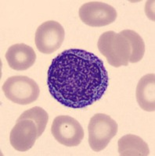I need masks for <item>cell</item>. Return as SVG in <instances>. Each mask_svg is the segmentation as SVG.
<instances>
[{
    "label": "cell",
    "instance_id": "cell-1",
    "mask_svg": "<svg viewBox=\"0 0 155 156\" xmlns=\"http://www.w3.org/2000/svg\"><path fill=\"white\" fill-rule=\"evenodd\" d=\"M109 76L103 61L79 48L62 51L48 69L47 85L54 99L68 108H83L103 97Z\"/></svg>",
    "mask_w": 155,
    "mask_h": 156
},
{
    "label": "cell",
    "instance_id": "cell-2",
    "mask_svg": "<svg viewBox=\"0 0 155 156\" xmlns=\"http://www.w3.org/2000/svg\"><path fill=\"white\" fill-rule=\"evenodd\" d=\"M97 47L112 66H128L132 56V48L128 39L121 32L109 30L103 33L99 37Z\"/></svg>",
    "mask_w": 155,
    "mask_h": 156
},
{
    "label": "cell",
    "instance_id": "cell-3",
    "mask_svg": "<svg viewBox=\"0 0 155 156\" xmlns=\"http://www.w3.org/2000/svg\"><path fill=\"white\" fill-rule=\"evenodd\" d=\"M2 90L9 101L22 105L34 102L40 94L37 83L26 76L9 77L2 85Z\"/></svg>",
    "mask_w": 155,
    "mask_h": 156
},
{
    "label": "cell",
    "instance_id": "cell-4",
    "mask_svg": "<svg viewBox=\"0 0 155 156\" xmlns=\"http://www.w3.org/2000/svg\"><path fill=\"white\" fill-rule=\"evenodd\" d=\"M118 123L110 115L97 113L90 119L89 131V144L94 151H101L118 133Z\"/></svg>",
    "mask_w": 155,
    "mask_h": 156
},
{
    "label": "cell",
    "instance_id": "cell-5",
    "mask_svg": "<svg viewBox=\"0 0 155 156\" xmlns=\"http://www.w3.org/2000/svg\"><path fill=\"white\" fill-rule=\"evenodd\" d=\"M51 133L57 141L66 147H75L84 138V129L75 119L69 115H58L51 126Z\"/></svg>",
    "mask_w": 155,
    "mask_h": 156
},
{
    "label": "cell",
    "instance_id": "cell-6",
    "mask_svg": "<svg viewBox=\"0 0 155 156\" xmlns=\"http://www.w3.org/2000/svg\"><path fill=\"white\" fill-rule=\"evenodd\" d=\"M65 36L64 27L60 23L49 20L42 23L35 32V42L40 52L51 54L59 49Z\"/></svg>",
    "mask_w": 155,
    "mask_h": 156
},
{
    "label": "cell",
    "instance_id": "cell-7",
    "mask_svg": "<svg viewBox=\"0 0 155 156\" xmlns=\"http://www.w3.org/2000/svg\"><path fill=\"white\" fill-rule=\"evenodd\" d=\"M79 17L85 24L93 27L107 26L115 21L117 11L105 2L93 1L85 3L79 9Z\"/></svg>",
    "mask_w": 155,
    "mask_h": 156
},
{
    "label": "cell",
    "instance_id": "cell-8",
    "mask_svg": "<svg viewBox=\"0 0 155 156\" xmlns=\"http://www.w3.org/2000/svg\"><path fill=\"white\" fill-rule=\"evenodd\" d=\"M39 137V129L34 121L18 118L10 132L9 142L17 151H27L34 146Z\"/></svg>",
    "mask_w": 155,
    "mask_h": 156
},
{
    "label": "cell",
    "instance_id": "cell-9",
    "mask_svg": "<svg viewBox=\"0 0 155 156\" xmlns=\"http://www.w3.org/2000/svg\"><path fill=\"white\" fill-rule=\"evenodd\" d=\"M6 59L11 69L18 71L26 70L35 62L36 54L31 47L20 43L13 44L8 48Z\"/></svg>",
    "mask_w": 155,
    "mask_h": 156
},
{
    "label": "cell",
    "instance_id": "cell-10",
    "mask_svg": "<svg viewBox=\"0 0 155 156\" xmlns=\"http://www.w3.org/2000/svg\"><path fill=\"white\" fill-rule=\"evenodd\" d=\"M138 105L146 112L155 111V75L149 73L140 78L136 87Z\"/></svg>",
    "mask_w": 155,
    "mask_h": 156
},
{
    "label": "cell",
    "instance_id": "cell-11",
    "mask_svg": "<svg viewBox=\"0 0 155 156\" xmlns=\"http://www.w3.org/2000/svg\"><path fill=\"white\" fill-rule=\"evenodd\" d=\"M118 153L121 156H147L150 149L140 136L127 134L118 140Z\"/></svg>",
    "mask_w": 155,
    "mask_h": 156
},
{
    "label": "cell",
    "instance_id": "cell-12",
    "mask_svg": "<svg viewBox=\"0 0 155 156\" xmlns=\"http://www.w3.org/2000/svg\"><path fill=\"white\" fill-rule=\"evenodd\" d=\"M121 32L128 39L131 44L132 56L129 62L135 63L139 62L145 53V43L143 38L138 33L132 30H124Z\"/></svg>",
    "mask_w": 155,
    "mask_h": 156
},
{
    "label": "cell",
    "instance_id": "cell-13",
    "mask_svg": "<svg viewBox=\"0 0 155 156\" xmlns=\"http://www.w3.org/2000/svg\"><path fill=\"white\" fill-rule=\"evenodd\" d=\"M25 118L32 119L35 122L38 129H39V136H41L45 131L46 126L48 122V113L41 107L35 106L27 111H24L19 117V119H25Z\"/></svg>",
    "mask_w": 155,
    "mask_h": 156
}]
</instances>
